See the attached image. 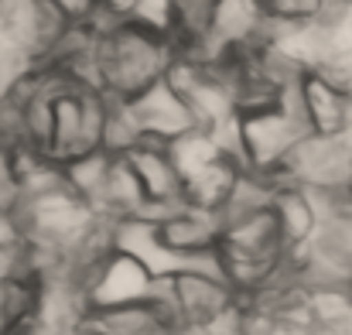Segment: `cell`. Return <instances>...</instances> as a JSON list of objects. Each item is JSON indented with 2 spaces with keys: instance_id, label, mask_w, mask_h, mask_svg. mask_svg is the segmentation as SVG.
<instances>
[{
  "instance_id": "cell-2",
  "label": "cell",
  "mask_w": 352,
  "mask_h": 335,
  "mask_svg": "<svg viewBox=\"0 0 352 335\" xmlns=\"http://www.w3.org/2000/svg\"><path fill=\"white\" fill-rule=\"evenodd\" d=\"M171 288H175V308L182 329H206L239 305L236 291L226 281L199 270H182L178 277H171Z\"/></svg>"
},
{
  "instance_id": "cell-1",
  "label": "cell",
  "mask_w": 352,
  "mask_h": 335,
  "mask_svg": "<svg viewBox=\"0 0 352 335\" xmlns=\"http://www.w3.org/2000/svg\"><path fill=\"white\" fill-rule=\"evenodd\" d=\"M175 65L171 38L151 34L137 24H126L110 41H100V79L103 93L113 100H137L161 79H168Z\"/></svg>"
},
{
  "instance_id": "cell-5",
  "label": "cell",
  "mask_w": 352,
  "mask_h": 335,
  "mask_svg": "<svg viewBox=\"0 0 352 335\" xmlns=\"http://www.w3.org/2000/svg\"><path fill=\"white\" fill-rule=\"evenodd\" d=\"M157 277H151L133 257L113 253L89 294V312H103V308H123V305H140L151 301Z\"/></svg>"
},
{
  "instance_id": "cell-7",
  "label": "cell",
  "mask_w": 352,
  "mask_h": 335,
  "mask_svg": "<svg viewBox=\"0 0 352 335\" xmlns=\"http://www.w3.org/2000/svg\"><path fill=\"white\" fill-rule=\"evenodd\" d=\"M270 213H274V219H277V229H280V239H284L287 253L305 250V246L318 236L322 219H318V209H315L308 188H298V185L277 188Z\"/></svg>"
},
{
  "instance_id": "cell-4",
  "label": "cell",
  "mask_w": 352,
  "mask_h": 335,
  "mask_svg": "<svg viewBox=\"0 0 352 335\" xmlns=\"http://www.w3.org/2000/svg\"><path fill=\"white\" fill-rule=\"evenodd\" d=\"M130 171L137 175L147 202H157V206H182L188 202L185 199V182H182V171L171 158V144H161V140H140L130 154H123Z\"/></svg>"
},
{
  "instance_id": "cell-3",
  "label": "cell",
  "mask_w": 352,
  "mask_h": 335,
  "mask_svg": "<svg viewBox=\"0 0 352 335\" xmlns=\"http://www.w3.org/2000/svg\"><path fill=\"white\" fill-rule=\"evenodd\" d=\"M130 110L140 123V133L147 140H161V144H175L185 133L199 130L195 116L188 110V103L171 89L168 79H161L157 86H151L144 96L130 100Z\"/></svg>"
},
{
  "instance_id": "cell-6",
  "label": "cell",
  "mask_w": 352,
  "mask_h": 335,
  "mask_svg": "<svg viewBox=\"0 0 352 335\" xmlns=\"http://www.w3.org/2000/svg\"><path fill=\"white\" fill-rule=\"evenodd\" d=\"M305 103L308 120L318 137H346L349 133V89L332 76L311 69L305 79Z\"/></svg>"
}]
</instances>
